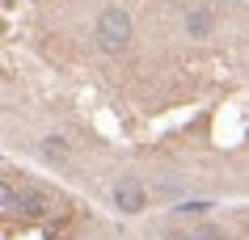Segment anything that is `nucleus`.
I'll list each match as a JSON object with an SVG mask.
<instances>
[{
    "label": "nucleus",
    "mask_w": 249,
    "mask_h": 240,
    "mask_svg": "<svg viewBox=\"0 0 249 240\" xmlns=\"http://www.w3.org/2000/svg\"><path fill=\"white\" fill-rule=\"evenodd\" d=\"M195 240H220V232H215V227H198Z\"/></svg>",
    "instance_id": "obj_3"
},
{
    "label": "nucleus",
    "mask_w": 249,
    "mask_h": 240,
    "mask_svg": "<svg viewBox=\"0 0 249 240\" xmlns=\"http://www.w3.org/2000/svg\"><path fill=\"white\" fill-rule=\"evenodd\" d=\"M178 211H182V215H203V211H207V202H186V207H178Z\"/></svg>",
    "instance_id": "obj_2"
},
{
    "label": "nucleus",
    "mask_w": 249,
    "mask_h": 240,
    "mask_svg": "<svg viewBox=\"0 0 249 240\" xmlns=\"http://www.w3.org/2000/svg\"><path fill=\"white\" fill-rule=\"evenodd\" d=\"M114 202H118V207H123L127 215H140V211L148 207V198H144V186H140L135 177H123V181L114 186Z\"/></svg>",
    "instance_id": "obj_1"
}]
</instances>
